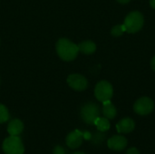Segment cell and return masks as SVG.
Wrapping results in <instances>:
<instances>
[{"label": "cell", "instance_id": "cell-1", "mask_svg": "<svg viewBox=\"0 0 155 154\" xmlns=\"http://www.w3.org/2000/svg\"><path fill=\"white\" fill-rule=\"evenodd\" d=\"M56 52L62 60L70 62L76 58L79 53V48L77 44L69 39L61 38L56 43Z\"/></svg>", "mask_w": 155, "mask_h": 154}, {"label": "cell", "instance_id": "cell-2", "mask_svg": "<svg viewBox=\"0 0 155 154\" xmlns=\"http://www.w3.org/2000/svg\"><path fill=\"white\" fill-rule=\"evenodd\" d=\"M143 23L144 18L143 14L139 11H133L125 17L124 25L127 33L134 34L142 29V27L143 26Z\"/></svg>", "mask_w": 155, "mask_h": 154}, {"label": "cell", "instance_id": "cell-3", "mask_svg": "<svg viewBox=\"0 0 155 154\" xmlns=\"http://www.w3.org/2000/svg\"><path fill=\"white\" fill-rule=\"evenodd\" d=\"M81 117L87 124H94L98 117H100V107L94 103H87L81 109Z\"/></svg>", "mask_w": 155, "mask_h": 154}, {"label": "cell", "instance_id": "cell-4", "mask_svg": "<svg viewBox=\"0 0 155 154\" xmlns=\"http://www.w3.org/2000/svg\"><path fill=\"white\" fill-rule=\"evenodd\" d=\"M3 151L5 154H24L25 147L18 136L10 135L3 143Z\"/></svg>", "mask_w": 155, "mask_h": 154}, {"label": "cell", "instance_id": "cell-5", "mask_svg": "<svg viewBox=\"0 0 155 154\" xmlns=\"http://www.w3.org/2000/svg\"><path fill=\"white\" fill-rule=\"evenodd\" d=\"M114 94V89L112 84L107 81H100L94 88L95 98L99 102H105L112 99Z\"/></svg>", "mask_w": 155, "mask_h": 154}, {"label": "cell", "instance_id": "cell-6", "mask_svg": "<svg viewBox=\"0 0 155 154\" xmlns=\"http://www.w3.org/2000/svg\"><path fill=\"white\" fill-rule=\"evenodd\" d=\"M154 109V103L149 97H142L138 99L134 105V110L139 115H148L150 114Z\"/></svg>", "mask_w": 155, "mask_h": 154}, {"label": "cell", "instance_id": "cell-7", "mask_svg": "<svg viewBox=\"0 0 155 154\" xmlns=\"http://www.w3.org/2000/svg\"><path fill=\"white\" fill-rule=\"evenodd\" d=\"M67 84L72 89L79 92L84 91L88 87V82L86 78L78 74H70L67 78Z\"/></svg>", "mask_w": 155, "mask_h": 154}, {"label": "cell", "instance_id": "cell-8", "mask_svg": "<svg viewBox=\"0 0 155 154\" xmlns=\"http://www.w3.org/2000/svg\"><path fill=\"white\" fill-rule=\"evenodd\" d=\"M127 144H128V141L123 135H114L111 137L107 142L108 147L111 150L116 152H121L124 150L127 147Z\"/></svg>", "mask_w": 155, "mask_h": 154}, {"label": "cell", "instance_id": "cell-9", "mask_svg": "<svg viewBox=\"0 0 155 154\" xmlns=\"http://www.w3.org/2000/svg\"><path fill=\"white\" fill-rule=\"evenodd\" d=\"M83 140H84V133L82 132L76 130V131L70 133L67 135V137L65 139V143L69 148L76 149L81 146Z\"/></svg>", "mask_w": 155, "mask_h": 154}, {"label": "cell", "instance_id": "cell-10", "mask_svg": "<svg viewBox=\"0 0 155 154\" xmlns=\"http://www.w3.org/2000/svg\"><path fill=\"white\" fill-rule=\"evenodd\" d=\"M116 128L120 133H130L134 130L135 123L131 118H124L117 123Z\"/></svg>", "mask_w": 155, "mask_h": 154}, {"label": "cell", "instance_id": "cell-11", "mask_svg": "<svg viewBox=\"0 0 155 154\" xmlns=\"http://www.w3.org/2000/svg\"><path fill=\"white\" fill-rule=\"evenodd\" d=\"M24 130V124L23 123L18 119L12 120L7 126V132L10 135L18 136Z\"/></svg>", "mask_w": 155, "mask_h": 154}, {"label": "cell", "instance_id": "cell-12", "mask_svg": "<svg viewBox=\"0 0 155 154\" xmlns=\"http://www.w3.org/2000/svg\"><path fill=\"white\" fill-rule=\"evenodd\" d=\"M103 114L105 118H107L108 120H112L114 119L116 114H117V111L115 106L111 103V101H105L103 103Z\"/></svg>", "mask_w": 155, "mask_h": 154}, {"label": "cell", "instance_id": "cell-13", "mask_svg": "<svg viewBox=\"0 0 155 154\" xmlns=\"http://www.w3.org/2000/svg\"><path fill=\"white\" fill-rule=\"evenodd\" d=\"M78 48H79V52H82L84 54H92L96 50V44L93 41L87 40L80 43L78 44Z\"/></svg>", "mask_w": 155, "mask_h": 154}, {"label": "cell", "instance_id": "cell-14", "mask_svg": "<svg viewBox=\"0 0 155 154\" xmlns=\"http://www.w3.org/2000/svg\"><path fill=\"white\" fill-rule=\"evenodd\" d=\"M94 124L96 125L98 131L99 132H103V133L107 132L110 129V126H111L110 125V122L105 117H103V118L102 117H98L97 120L95 121Z\"/></svg>", "mask_w": 155, "mask_h": 154}, {"label": "cell", "instance_id": "cell-15", "mask_svg": "<svg viewBox=\"0 0 155 154\" xmlns=\"http://www.w3.org/2000/svg\"><path fill=\"white\" fill-rule=\"evenodd\" d=\"M124 32H126V30H125V27H124V25H116L111 30L112 35H114L115 37H118V36L122 35Z\"/></svg>", "mask_w": 155, "mask_h": 154}, {"label": "cell", "instance_id": "cell-16", "mask_svg": "<svg viewBox=\"0 0 155 154\" xmlns=\"http://www.w3.org/2000/svg\"><path fill=\"white\" fill-rule=\"evenodd\" d=\"M8 119H9V113L7 111V108L5 105L0 104V123H5Z\"/></svg>", "mask_w": 155, "mask_h": 154}, {"label": "cell", "instance_id": "cell-17", "mask_svg": "<svg viewBox=\"0 0 155 154\" xmlns=\"http://www.w3.org/2000/svg\"><path fill=\"white\" fill-rule=\"evenodd\" d=\"M105 136L104 134L103 133V132H100V133H96L95 134H94L91 139H92V142L94 144H100L103 143V141L104 140Z\"/></svg>", "mask_w": 155, "mask_h": 154}, {"label": "cell", "instance_id": "cell-18", "mask_svg": "<svg viewBox=\"0 0 155 154\" xmlns=\"http://www.w3.org/2000/svg\"><path fill=\"white\" fill-rule=\"evenodd\" d=\"M54 154H65V151L62 146H55L54 149Z\"/></svg>", "mask_w": 155, "mask_h": 154}, {"label": "cell", "instance_id": "cell-19", "mask_svg": "<svg viewBox=\"0 0 155 154\" xmlns=\"http://www.w3.org/2000/svg\"><path fill=\"white\" fill-rule=\"evenodd\" d=\"M126 154H140V152L136 148H130L129 150H127Z\"/></svg>", "mask_w": 155, "mask_h": 154}, {"label": "cell", "instance_id": "cell-20", "mask_svg": "<svg viewBox=\"0 0 155 154\" xmlns=\"http://www.w3.org/2000/svg\"><path fill=\"white\" fill-rule=\"evenodd\" d=\"M151 67L153 71H155V55L153 57V59L151 61Z\"/></svg>", "mask_w": 155, "mask_h": 154}, {"label": "cell", "instance_id": "cell-21", "mask_svg": "<svg viewBox=\"0 0 155 154\" xmlns=\"http://www.w3.org/2000/svg\"><path fill=\"white\" fill-rule=\"evenodd\" d=\"M117 2H119L120 4H127V3H129L131 0H116Z\"/></svg>", "mask_w": 155, "mask_h": 154}, {"label": "cell", "instance_id": "cell-22", "mask_svg": "<svg viewBox=\"0 0 155 154\" xmlns=\"http://www.w3.org/2000/svg\"><path fill=\"white\" fill-rule=\"evenodd\" d=\"M150 5L155 9V0H150Z\"/></svg>", "mask_w": 155, "mask_h": 154}, {"label": "cell", "instance_id": "cell-23", "mask_svg": "<svg viewBox=\"0 0 155 154\" xmlns=\"http://www.w3.org/2000/svg\"><path fill=\"white\" fill-rule=\"evenodd\" d=\"M74 154H85V153H84V152H74Z\"/></svg>", "mask_w": 155, "mask_h": 154}]
</instances>
